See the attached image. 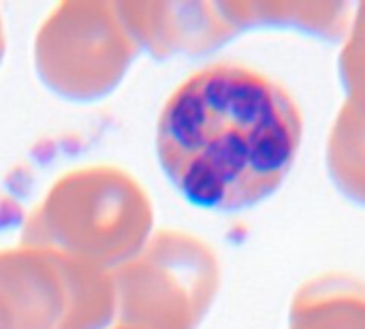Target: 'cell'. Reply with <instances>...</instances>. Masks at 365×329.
I'll use <instances>...</instances> for the list:
<instances>
[{
    "label": "cell",
    "mask_w": 365,
    "mask_h": 329,
    "mask_svg": "<svg viewBox=\"0 0 365 329\" xmlns=\"http://www.w3.org/2000/svg\"><path fill=\"white\" fill-rule=\"evenodd\" d=\"M302 146V113L276 79L216 62L184 79L156 126L158 163L197 208L235 212L280 188Z\"/></svg>",
    "instance_id": "1"
}]
</instances>
